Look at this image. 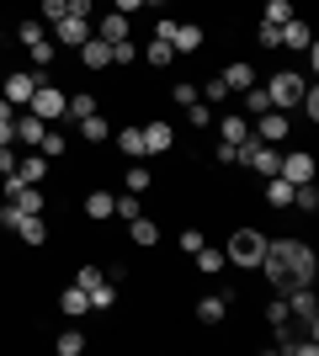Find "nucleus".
<instances>
[{
    "instance_id": "obj_49",
    "label": "nucleus",
    "mask_w": 319,
    "mask_h": 356,
    "mask_svg": "<svg viewBox=\"0 0 319 356\" xmlns=\"http://www.w3.org/2000/svg\"><path fill=\"white\" fill-rule=\"evenodd\" d=\"M0 223H6V229H16V223H22V208H16V202H6V208H0Z\"/></svg>"
},
{
    "instance_id": "obj_48",
    "label": "nucleus",
    "mask_w": 319,
    "mask_h": 356,
    "mask_svg": "<svg viewBox=\"0 0 319 356\" xmlns=\"http://www.w3.org/2000/svg\"><path fill=\"white\" fill-rule=\"evenodd\" d=\"M144 186H149V170H138V165H133V170H128V192H144Z\"/></svg>"
},
{
    "instance_id": "obj_44",
    "label": "nucleus",
    "mask_w": 319,
    "mask_h": 356,
    "mask_svg": "<svg viewBox=\"0 0 319 356\" xmlns=\"http://www.w3.org/2000/svg\"><path fill=\"white\" fill-rule=\"evenodd\" d=\"M261 43H266V48H282V27H277V22H261Z\"/></svg>"
},
{
    "instance_id": "obj_30",
    "label": "nucleus",
    "mask_w": 319,
    "mask_h": 356,
    "mask_svg": "<svg viewBox=\"0 0 319 356\" xmlns=\"http://www.w3.org/2000/svg\"><path fill=\"white\" fill-rule=\"evenodd\" d=\"M117 149L138 160V154H144V128H122V134H117Z\"/></svg>"
},
{
    "instance_id": "obj_15",
    "label": "nucleus",
    "mask_w": 319,
    "mask_h": 356,
    "mask_svg": "<svg viewBox=\"0 0 319 356\" xmlns=\"http://www.w3.org/2000/svg\"><path fill=\"white\" fill-rule=\"evenodd\" d=\"M16 234H22V245H43V239H48V223H43V213H22Z\"/></svg>"
},
{
    "instance_id": "obj_20",
    "label": "nucleus",
    "mask_w": 319,
    "mask_h": 356,
    "mask_svg": "<svg viewBox=\"0 0 319 356\" xmlns=\"http://www.w3.org/2000/svg\"><path fill=\"white\" fill-rule=\"evenodd\" d=\"M80 138H85V144H106V138H112V128L101 122V112H91V118H80Z\"/></svg>"
},
{
    "instance_id": "obj_43",
    "label": "nucleus",
    "mask_w": 319,
    "mask_h": 356,
    "mask_svg": "<svg viewBox=\"0 0 319 356\" xmlns=\"http://www.w3.org/2000/svg\"><path fill=\"white\" fill-rule=\"evenodd\" d=\"M16 38H22V43H43V22H22V32H16Z\"/></svg>"
},
{
    "instance_id": "obj_14",
    "label": "nucleus",
    "mask_w": 319,
    "mask_h": 356,
    "mask_svg": "<svg viewBox=\"0 0 319 356\" xmlns=\"http://www.w3.org/2000/svg\"><path fill=\"white\" fill-rule=\"evenodd\" d=\"M218 80H224V90H240V96H245V90H250V86H256V70H250V64H229V70L224 74H218Z\"/></svg>"
},
{
    "instance_id": "obj_31",
    "label": "nucleus",
    "mask_w": 319,
    "mask_h": 356,
    "mask_svg": "<svg viewBox=\"0 0 319 356\" xmlns=\"http://www.w3.org/2000/svg\"><path fill=\"white\" fill-rule=\"evenodd\" d=\"M54 351H59V356H80V351H85V335H80V330H64L59 341H54Z\"/></svg>"
},
{
    "instance_id": "obj_25",
    "label": "nucleus",
    "mask_w": 319,
    "mask_h": 356,
    "mask_svg": "<svg viewBox=\"0 0 319 356\" xmlns=\"http://www.w3.org/2000/svg\"><path fill=\"white\" fill-rule=\"evenodd\" d=\"M288 319H293V314H288V298H272V303H266V325H272L277 335H288Z\"/></svg>"
},
{
    "instance_id": "obj_9",
    "label": "nucleus",
    "mask_w": 319,
    "mask_h": 356,
    "mask_svg": "<svg viewBox=\"0 0 319 356\" xmlns=\"http://www.w3.org/2000/svg\"><path fill=\"white\" fill-rule=\"evenodd\" d=\"M277 176H282V181H293V186L314 181V154H288V160L277 165Z\"/></svg>"
},
{
    "instance_id": "obj_5",
    "label": "nucleus",
    "mask_w": 319,
    "mask_h": 356,
    "mask_svg": "<svg viewBox=\"0 0 319 356\" xmlns=\"http://www.w3.org/2000/svg\"><path fill=\"white\" fill-rule=\"evenodd\" d=\"M288 314H298L304 335H314V330H319V303H314V293H309L304 282H298V287H288Z\"/></svg>"
},
{
    "instance_id": "obj_28",
    "label": "nucleus",
    "mask_w": 319,
    "mask_h": 356,
    "mask_svg": "<svg viewBox=\"0 0 319 356\" xmlns=\"http://www.w3.org/2000/svg\"><path fill=\"white\" fill-rule=\"evenodd\" d=\"M64 149H69V144H64V134H54V128L38 138V154H43V160H64Z\"/></svg>"
},
{
    "instance_id": "obj_52",
    "label": "nucleus",
    "mask_w": 319,
    "mask_h": 356,
    "mask_svg": "<svg viewBox=\"0 0 319 356\" xmlns=\"http://www.w3.org/2000/svg\"><path fill=\"white\" fill-rule=\"evenodd\" d=\"M69 16H80V22H91V0H69Z\"/></svg>"
},
{
    "instance_id": "obj_10",
    "label": "nucleus",
    "mask_w": 319,
    "mask_h": 356,
    "mask_svg": "<svg viewBox=\"0 0 319 356\" xmlns=\"http://www.w3.org/2000/svg\"><path fill=\"white\" fill-rule=\"evenodd\" d=\"M80 59H85V70H106V64H112V43H106V38H85V43H80Z\"/></svg>"
},
{
    "instance_id": "obj_16",
    "label": "nucleus",
    "mask_w": 319,
    "mask_h": 356,
    "mask_svg": "<svg viewBox=\"0 0 319 356\" xmlns=\"http://www.w3.org/2000/svg\"><path fill=\"white\" fill-rule=\"evenodd\" d=\"M96 38H106V43H122V38H128V16H122V11H106L101 22H96Z\"/></svg>"
},
{
    "instance_id": "obj_7",
    "label": "nucleus",
    "mask_w": 319,
    "mask_h": 356,
    "mask_svg": "<svg viewBox=\"0 0 319 356\" xmlns=\"http://www.w3.org/2000/svg\"><path fill=\"white\" fill-rule=\"evenodd\" d=\"M38 80H43V74H11V80L0 86V96H6L11 106H27V102H32V90H38Z\"/></svg>"
},
{
    "instance_id": "obj_35",
    "label": "nucleus",
    "mask_w": 319,
    "mask_h": 356,
    "mask_svg": "<svg viewBox=\"0 0 319 356\" xmlns=\"http://www.w3.org/2000/svg\"><path fill=\"white\" fill-rule=\"evenodd\" d=\"M224 261H229L224 250H208V245L197 250V266H202V271H224Z\"/></svg>"
},
{
    "instance_id": "obj_41",
    "label": "nucleus",
    "mask_w": 319,
    "mask_h": 356,
    "mask_svg": "<svg viewBox=\"0 0 319 356\" xmlns=\"http://www.w3.org/2000/svg\"><path fill=\"white\" fill-rule=\"evenodd\" d=\"M69 16V0H43V22H64Z\"/></svg>"
},
{
    "instance_id": "obj_56",
    "label": "nucleus",
    "mask_w": 319,
    "mask_h": 356,
    "mask_svg": "<svg viewBox=\"0 0 319 356\" xmlns=\"http://www.w3.org/2000/svg\"><path fill=\"white\" fill-rule=\"evenodd\" d=\"M0 122H11V102L6 96H0Z\"/></svg>"
},
{
    "instance_id": "obj_37",
    "label": "nucleus",
    "mask_w": 319,
    "mask_h": 356,
    "mask_svg": "<svg viewBox=\"0 0 319 356\" xmlns=\"http://www.w3.org/2000/svg\"><path fill=\"white\" fill-rule=\"evenodd\" d=\"M133 59H138L133 38H122V43H112V64H133Z\"/></svg>"
},
{
    "instance_id": "obj_23",
    "label": "nucleus",
    "mask_w": 319,
    "mask_h": 356,
    "mask_svg": "<svg viewBox=\"0 0 319 356\" xmlns=\"http://www.w3.org/2000/svg\"><path fill=\"white\" fill-rule=\"evenodd\" d=\"M128 234H133V245H144V250H149V245H160V229H154L149 218H128Z\"/></svg>"
},
{
    "instance_id": "obj_27",
    "label": "nucleus",
    "mask_w": 319,
    "mask_h": 356,
    "mask_svg": "<svg viewBox=\"0 0 319 356\" xmlns=\"http://www.w3.org/2000/svg\"><path fill=\"white\" fill-rule=\"evenodd\" d=\"M293 208H298V213H319V192H314V181L293 186Z\"/></svg>"
},
{
    "instance_id": "obj_13",
    "label": "nucleus",
    "mask_w": 319,
    "mask_h": 356,
    "mask_svg": "<svg viewBox=\"0 0 319 356\" xmlns=\"http://www.w3.org/2000/svg\"><path fill=\"white\" fill-rule=\"evenodd\" d=\"M59 309L64 314H69V319H80V314H91V293H85V287H64V293H59Z\"/></svg>"
},
{
    "instance_id": "obj_4",
    "label": "nucleus",
    "mask_w": 319,
    "mask_h": 356,
    "mask_svg": "<svg viewBox=\"0 0 319 356\" xmlns=\"http://www.w3.org/2000/svg\"><path fill=\"white\" fill-rule=\"evenodd\" d=\"M304 86H309L304 74L282 70V74H277V80H272V86H266V102H272L277 112H282V106H298V96H304Z\"/></svg>"
},
{
    "instance_id": "obj_11",
    "label": "nucleus",
    "mask_w": 319,
    "mask_h": 356,
    "mask_svg": "<svg viewBox=\"0 0 319 356\" xmlns=\"http://www.w3.org/2000/svg\"><path fill=\"white\" fill-rule=\"evenodd\" d=\"M170 144H176V134L165 122H144V154H165Z\"/></svg>"
},
{
    "instance_id": "obj_26",
    "label": "nucleus",
    "mask_w": 319,
    "mask_h": 356,
    "mask_svg": "<svg viewBox=\"0 0 319 356\" xmlns=\"http://www.w3.org/2000/svg\"><path fill=\"white\" fill-rule=\"evenodd\" d=\"M261 271H266V282H272V287H293L288 266H282V261H277V255H261Z\"/></svg>"
},
{
    "instance_id": "obj_21",
    "label": "nucleus",
    "mask_w": 319,
    "mask_h": 356,
    "mask_svg": "<svg viewBox=\"0 0 319 356\" xmlns=\"http://www.w3.org/2000/svg\"><path fill=\"white\" fill-rule=\"evenodd\" d=\"M282 48H304V54L314 48V38H309L304 22H282Z\"/></svg>"
},
{
    "instance_id": "obj_57",
    "label": "nucleus",
    "mask_w": 319,
    "mask_h": 356,
    "mask_svg": "<svg viewBox=\"0 0 319 356\" xmlns=\"http://www.w3.org/2000/svg\"><path fill=\"white\" fill-rule=\"evenodd\" d=\"M144 6H160V0H144Z\"/></svg>"
},
{
    "instance_id": "obj_47",
    "label": "nucleus",
    "mask_w": 319,
    "mask_h": 356,
    "mask_svg": "<svg viewBox=\"0 0 319 356\" xmlns=\"http://www.w3.org/2000/svg\"><path fill=\"white\" fill-rule=\"evenodd\" d=\"M181 250H186V255L202 250V234H197V229H181Z\"/></svg>"
},
{
    "instance_id": "obj_46",
    "label": "nucleus",
    "mask_w": 319,
    "mask_h": 356,
    "mask_svg": "<svg viewBox=\"0 0 319 356\" xmlns=\"http://www.w3.org/2000/svg\"><path fill=\"white\" fill-rule=\"evenodd\" d=\"M75 282L85 287V293H91V287H96V282H106V277H101V271H96V266H80V277H75Z\"/></svg>"
},
{
    "instance_id": "obj_55",
    "label": "nucleus",
    "mask_w": 319,
    "mask_h": 356,
    "mask_svg": "<svg viewBox=\"0 0 319 356\" xmlns=\"http://www.w3.org/2000/svg\"><path fill=\"white\" fill-rule=\"evenodd\" d=\"M11 138H16V134H11V122H0V149L11 144Z\"/></svg>"
},
{
    "instance_id": "obj_24",
    "label": "nucleus",
    "mask_w": 319,
    "mask_h": 356,
    "mask_svg": "<svg viewBox=\"0 0 319 356\" xmlns=\"http://www.w3.org/2000/svg\"><path fill=\"white\" fill-rule=\"evenodd\" d=\"M170 48H181V54H197V48H202V27H197V22L176 27V43H170Z\"/></svg>"
},
{
    "instance_id": "obj_38",
    "label": "nucleus",
    "mask_w": 319,
    "mask_h": 356,
    "mask_svg": "<svg viewBox=\"0 0 319 356\" xmlns=\"http://www.w3.org/2000/svg\"><path fill=\"white\" fill-rule=\"evenodd\" d=\"M245 106H250V112L261 118V112L272 106V102H266V86H250V90H245Z\"/></svg>"
},
{
    "instance_id": "obj_36",
    "label": "nucleus",
    "mask_w": 319,
    "mask_h": 356,
    "mask_svg": "<svg viewBox=\"0 0 319 356\" xmlns=\"http://www.w3.org/2000/svg\"><path fill=\"white\" fill-rule=\"evenodd\" d=\"M85 213H91V218H106V213H112V197H106V192H91V197H85Z\"/></svg>"
},
{
    "instance_id": "obj_32",
    "label": "nucleus",
    "mask_w": 319,
    "mask_h": 356,
    "mask_svg": "<svg viewBox=\"0 0 319 356\" xmlns=\"http://www.w3.org/2000/svg\"><path fill=\"white\" fill-rule=\"evenodd\" d=\"M91 112H96V102H91V96H85V90H80V96H69V106H64V118H91Z\"/></svg>"
},
{
    "instance_id": "obj_50",
    "label": "nucleus",
    "mask_w": 319,
    "mask_h": 356,
    "mask_svg": "<svg viewBox=\"0 0 319 356\" xmlns=\"http://www.w3.org/2000/svg\"><path fill=\"white\" fill-rule=\"evenodd\" d=\"M170 96H176V102H181V106H192V102H197V86H176V90H170Z\"/></svg>"
},
{
    "instance_id": "obj_45",
    "label": "nucleus",
    "mask_w": 319,
    "mask_h": 356,
    "mask_svg": "<svg viewBox=\"0 0 319 356\" xmlns=\"http://www.w3.org/2000/svg\"><path fill=\"white\" fill-rule=\"evenodd\" d=\"M197 96H202V102H208V106H218V102H224V96H229V90H224V80H213V86H202Z\"/></svg>"
},
{
    "instance_id": "obj_33",
    "label": "nucleus",
    "mask_w": 319,
    "mask_h": 356,
    "mask_svg": "<svg viewBox=\"0 0 319 356\" xmlns=\"http://www.w3.org/2000/svg\"><path fill=\"white\" fill-rule=\"evenodd\" d=\"M112 303H117V287H112V282H96L91 287V309H112Z\"/></svg>"
},
{
    "instance_id": "obj_22",
    "label": "nucleus",
    "mask_w": 319,
    "mask_h": 356,
    "mask_svg": "<svg viewBox=\"0 0 319 356\" xmlns=\"http://www.w3.org/2000/svg\"><path fill=\"white\" fill-rule=\"evenodd\" d=\"M16 176L27 181V186H38V181L48 176V160H43V154H32V160H16Z\"/></svg>"
},
{
    "instance_id": "obj_39",
    "label": "nucleus",
    "mask_w": 319,
    "mask_h": 356,
    "mask_svg": "<svg viewBox=\"0 0 319 356\" xmlns=\"http://www.w3.org/2000/svg\"><path fill=\"white\" fill-rule=\"evenodd\" d=\"M170 54H176V48H170V43H160V38H154V43H149V54H144V59H149L154 70H160V64H170Z\"/></svg>"
},
{
    "instance_id": "obj_1",
    "label": "nucleus",
    "mask_w": 319,
    "mask_h": 356,
    "mask_svg": "<svg viewBox=\"0 0 319 356\" xmlns=\"http://www.w3.org/2000/svg\"><path fill=\"white\" fill-rule=\"evenodd\" d=\"M266 255H277V261L288 266L293 287H298V282H304V287L314 282V266H319V261H314V250H309L304 239H272V245H266Z\"/></svg>"
},
{
    "instance_id": "obj_40",
    "label": "nucleus",
    "mask_w": 319,
    "mask_h": 356,
    "mask_svg": "<svg viewBox=\"0 0 319 356\" xmlns=\"http://www.w3.org/2000/svg\"><path fill=\"white\" fill-rule=\"evenodd\" d=\"M192 128H213V106L202 102V96L192 102Z\"/></svg>"
},
{
    "instance_id": "obj_2",
    "label": "nucleus",
    "mask_w": 319,
    "mask_h": 356,
    "mask_svg": "<svg viewBox=\"0 0 319 356\" xmlns=\"http://www.w3.org/2000/svg\"><path fill=\"white\" fill-rule=\"evenodd\" d=\"M261 255H266V234H256V229H234L229 234V261L234 266H261Z\"/></svg>"
},
{
    "instance_id": "obj_17",
    "label": "nucleus",
    "mask_w": 319,
    "mask_h": 356,
    "mask_svg": "<svg viewBox=\"0 0 319 356\" xmlns=\"http://www.w3.org/2000/svg\"><path fill=\"white\" fill-rule=\"evenodd\" d=\"M224 314H229V293H208V298L197 303V319H202V325H218Z\"/></svg>"
},
{
    "instance_id": "obj_29",
    "label": "nucleus",
    "mask_w": 319,
    "mask_h": 356,
    "mask_svg": "<svg viewBox=\"0 0 319 356\" xmlns=\"http://www.w3.org/2000/svg\"><path fill=\"white\" fill-rule=\"evenodd\" d=\"M218 128H224V144H245V138H250V122L245 118H224Z\"/></svg>"
},
{
    "instance_id": "obj_18",
    "label": "nucleus",
    "mask_w": 319,
    "mask_h": 356,
    "mask_svg": "<svg viewBox=\"0 0 319 356\" xmlns=\"http://www.w3.org/2000/svg\"><path fill=\"white\" fill-rule=\"evenodd\" d=\"M54 32H59L64 43H85V38H91V22H80V16H64V22H54Z\"/></svg>"
},
{
    "instance_id": "obj_53",
    "label": "nucleus",
    "mask_w": 319,
    "mask_h": 356,
    "mask_svg": "<svg viewBox=\"0 0 319 356\" xmlns=\"http://www.w3.org/2000/svg\"><path fill=\"white\" fill-rule=\"evenodd\" d=\"M11 170H16V154H11V144H6L0 149V176H11Z\"/></svg>"
},
{
    "instance_id": "obj_34",
    "label": "nucleus",
    "mask_w": 319,
    "mask_h": 356,
    "mask_svg": "<svg viewBox=\"0 0 319 356\" xmlns=\"http://www.w3.org/2000/svg\"><path fill=\"white\" fill-rule=\"evenodd\" d=\"M266 22H277V27L293 22V0H266Z\"/></svg>"
},
{
    "instance_id": "obj_51",
    "label": "nucleus",
    "mask_w": 319,
    "mask_h": 356,
    "mask_svg": "<svg viewBox=\"0 0 319 356\" xmlns=\"http://www.w3.org/2000/svg\"><path fill=\"white\" fill-rule=\"evenodd\" d=\"M112 213H122V218H138V202H133V197H122V202H112Z\"/></svg>"
},
{
    "instance_id": "obj_42",
    "label": "nucleus",
    "mask_w": 319,
    "mask_h": 356,
    "mask_svg": "<svg viewBox=\"0 0 319 356\" xmlns=\"http://www.w3.org/2000/svg\"><path fill=\"white\" fill-rule=\"evenodd\" d=\"M27 54H32V64H38V70H43V64H54V43H48V38H43V43H32Z\"/></svg>"
},
{
    "instance_id": "obj_3",
    "label": "nucleus",
    "mask_w": 319,
    "mask_h": 356,
    "mask_svg": "<svg viewBox=\"0 0 319 356\" xmlns=\"http://www.w3.org/2000/svg\"><path fill=\"white\" fill-rule=\"evenodd\" d=\"M64 106H69V96H64L59 86L38 80V90H32V102H27V112H32V118H43V122H59V118H64Z\"/></svg>"
},
{
    "instance_id": "obj_19",
    "label": "nucleus",
    "mask_w": 319,
    "mask_h": 356,
    "mask_svg": "<svg viewBox=\"0 0 319 356\" xmlns=\"http://www.w3.org/2000/svg\"><path fill=\"white\" fill-rule=\"evenodd\" d=\"M266 202H272V208H293V181L266 176Z\"/></svg>"
},
{
    "instance_id": "obj_12",
    "label": "nucleus",
    "mask_w": 319,
    "mask_h": 356,
    "mask_svg": "<svg viewBox=\"0 0 319 356\" xmlns=\"http://www.w3.org/2000/svg\"><path fill=\"white\" fill-rule=\"evenodd\" d=\"M11 134L22 138V144H32V149H38V138L48 134V122H43V118H32V112H22V118L11 122Z\"/></svg>"
},
{
    "instance_id": "obj_8",
    "label": "nucleus",
    "mask_w": 319,
    "mask_h": 356,
    "mask_svg": "<svg viewBox=\"0 0 319 356\" xmlns=\"http://www.w3.org/2000/svg\"><path fill=\"white\" fill-rule=\"evenodd\" d=\"M288 134H293V128H288V118H282L277 106H266V112H261V128H256V138H261V144H282Z\"/></svg>"
},
{
    "instance_id": "obj_6",
    "label": "nucleus",
    "mask_w": 319,
    "mask_h": 356,
    "mask_svg": "<svg viewBox=\"0 0 319 356\" xmlns=\"http://www.w3.org/2000/svg\"><path fill=\"white\" fill-rule=\"evenodd\" d=\"M6 202H16L22 213H43V192H38V186H27L16 170L6 176Z\"/></svg>"
},
{
    "instance_id": "obj_54",
    "label": "nucleus",
    "mask_w": 319,
    "mask_h": 356,
    "mask_svg": "<svg viewBox=\"0 0 319 356\" xmlns=\"http://www.w3.org/2000/svg\"><path fill=\"white\" fill-rule=\"evenodd\" d=\"M138 6H144V0H112V11H122V16H133Z\"/></svg>"
}]
</instances>
